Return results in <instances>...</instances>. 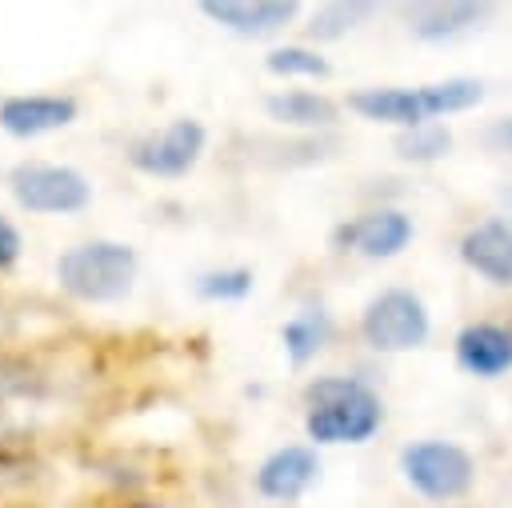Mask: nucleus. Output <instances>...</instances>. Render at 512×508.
I'll use <instances>...</instances> for the list:
<instances>
[{"label":"nucleus","instance_id":"6","mask_svg":"<svg viewBox=\"0 0 512 508\" xmlns=\"http://www.w3.org/2000/svg\"><path fill=\"white\" fill-rule=\"evenodd\" d=\"M204 144H208L204 124L192 120V116H180V120H172L168 128H160V132L136 140V144L128 148V164H132L136 172H144V176H164V180H172V176H184L188 168H196Z\"/></svg>","mask_w":512,"mask_h":508},{"label":"nucleus","instance_id":"5","mask_svg":"<svg viewBox=\"0 0 512 508\" xmlns=\"http://www.w3.org/2000/svg\"><path fill=\"white\" fill-rule=\"evenodd\" d=\"M8 184H12L16 204L24 212H40V216L84 212L92 200V184L84 180V172H76L68 164H20Z\"/></svg>","mask_w":512,"mask_h":508},{"label":"nucleus","instance_id":"1","mask_svg":"<svg viewBox=\"0 0 512 508\" xmlns=\"http://www.w3.org/2000/svg\"><path fill=\"white\" fill-rule=\"evenodd\" d=\"M304 432L316 444H364L384 424L380 396L352 376H320L304 388Z\"/></svg>","mask_w":512,"mask_h":508},{"label":"nucleus","instance_id":"21","mask_svg":"<svg viewBox=\"0 0 512 508\" xmlns=\"http://www.w3.org/2000/svg\"><path fill=\"white\" fill-rule=\"evenodd\" d=\"M268 72L276 76H328V60L304 44H284V48H272L264 56Z\"/></svg>","mask_w":512,"mask_h":508},{"label":"nucleus","instance_id":"2","mask_svg":"<svg viewBox=\"0 0 512 508\" xmlns=\"http://www.w3.org/2000/svg\"><path fill=\"white\" fill-rule=\"evenodd\" d=\"M140 256L132 244L120 240H84L60 252L56 260V280L72 300L84 304H112L132 292Z\"/></svg>","mask_w":512,"mask_h":508},{"label":"nucleus","instance_id":"17","mask_svg":"<svg viewBox=\"0 0 512 508\" xmlns=\"http://www.w3.org/2000/svg\"><path fill=\"white\" fill-rule=\"evenodd\" d=\"M480 96H484V84L472 80V76H452V80H440V84H424L420 88V100H424L428 120L432 116H444V112H464V108L480 104Z\"/></svg>","mask_w":512,"mask_h":508},{"label":"nucleus","instance_id":"11","mask_svg":"<svg viewBox=\"0 0 512 508\" xmlns=\"http://www.w3.org/2000/svg\"><path fill=\"white\" fill-rule=\"evenodd\" d=\"M456 364L472 376H504L512 368V332L500 324H468L456 336Z\"/></svg>","mask_w":512,"mask_h":508},{"label":"nucleus","instance_id":"22","mask_svg":"<svg viewBox=\"0 0 512 508\" xmlns=\"http://www.w3.org/2000/svg\"><path fill=\"white\" fill-rule=\"evenodd\" d=\"M252 268H220V272H204L196 276V296L204 300H244L252 292Z\"/></svg>","mask_w":512,"mask_h":508},{"label":"nucleus","instance_id":"23","mask_svg":"<svg viewBox=\"0 0 512 508\" xmlns=\"http://www.w3.org/2000/svg\"><path fill=\"white\" fill-rule=\"evenodd\" d=\"M20 232H16V224L12 220H4L0 216V272H8L16 260H20Z\"/></svg>","mask_w":512,"mask_h":508},{"label":"nucleus","instance_id":"13","mask_svg":"<svg viewBox=\"0 0 512 508\" xmlns=\"http://www.w3.org/2000/svg\"><path fill=\"white\" fill-rule=\"evenodd\" d=\"M492 12V4H476V0H448V4H412L408 8V28L420 40H452L468 28H476L484 16Z\"/></svg>","mask_w":512,"mask_h":508},{"label":"nucleus","instance_id":"7","mask_svg":"<svg viewBox=\"0 0 512 508\" xmlns=\"http://www.w3.org/2000/svg\"><path fill=\"white\" fill-rule=\"evenodd\" d=\"M408 240H412V220L404 212H396V208L364 212V216H356V220H348V224H340L332 232V244L340 252L352 248V252H360L368 260H388V256L404 252Z\"/></svg>","mask_w":512,"mask_h":508},{"label":"nucleus","instance_id":"20","mask_svg":"<svg viewBox=\"0 0 512 508\" xmlns=\"http://www.w3.org/2000/svg\"><path fill=\"white\" fill-rule=\"evenodd\" d=\"M44 376L40 368H32L28 360H16V356H0V404L8 400H36L44 396Z\"/></svg>","mask_w":512,"mask_h":508},{"label":"nucleus","instance_id":"25","mask_svg":"<svg viewBox=\"0 0 512 508\" xmlns=\"http://www.w3.org/2000/svg\"><path fill=\"white\" fill-rule=\"evenodd\" d=\"M0 432H4V420H0Z\"/></svg>","mask_w":512,"mask_h":508},{"label":"nucleus","instance_id":"19","mask_svg":"<svg viewBox=\"0 0 512 508\" xmlns=\"http://www.w3.org/2000/svg\"><path fill=\"white\" fill-rule=\"evenodd\" d=\"M452 148V132L436 120H424L416 128H404L396 136V156L400 160H412V164H428V160H440L444 152Z\"/></svg>","mask_w":512,"mask_h":508},{"label":"nucleus","instance_id":"15","mask_svg":"<svg viewBox=\"0 0 512 508\" xmlns=\"http://www.w3.org/2000/svg\"><path fill=\"white\" fill-rule=\"evenodd\" d=\"M264 112L276 120V124H288V128H328L336 124L340 108L320 96V92H304V88H292V92H272L264 100Z\"/></svg>","mask_w":512,"mask_h":508},{"label":"nucleus","instance_id":"4","mask_svg":"<svg viewBox=\"0 0 512 508\" xmlns=\"http://www.w3.org/2000/svg\"><path fill=\"white\" fill-rule=\"evenodd\" d=\"M360 336L376 352H408L428 340V308L408 288H388L372 296L360 316Z\"/></svg>","mask_w":512,"mask_h":508},{"label":"nucleus","instance_id":"3","mask_svg":"<svg viewBox=\"0 0 512 508\" xmlns=\"http://www.w3.org/2000/svg\"><path fill=\"white\" fill-rule=\"evenodd\" d=\"M400 472L428 500H456L476 480L472 456L452 440H416V444H408L400 452Z\"/></svg>","mask_w":512,"mask_h":508},{"label":"nucleus","instance_id":"12","mask_svg":"<svg viewBox=\"0 0 512 508\" xmlns=\"http://www.w3.org/2000/svg\"><path fill=\"white\" fill-rule=\"evenodd\" d=\"M460 256L492 284H512V228L504 220H484L468 228L460 240Z\"/></svg>","mask_w":512,"mask_h":508},{"label":"nucleus","instance_id":"16","mask_svg":"<svg viewBox=\"0 0 512 508\" xmlns=\"http://www.w3.org/2000/svg\"><path fill=\"white\" fill-rule=\"evenodd\" d=\"M328 336H332V320H328L324 308H304V312L292 316V320L284 324V332H280L284 352H288L292 364H308V360L328 344Z\"/></svg>","mask_w":512,"mask_h":508},{"label":"nucleus","instance_id":"10","mask_svg":"<svg viewBox=\"0 0 512 508\" xmlns=\"http://www.w3.org/2000/svg\"><path fill=\"white\" fill-rule=\"evenodd\" d=\"M320 472V460L304 444L276 448L260 468H256V492L268 500H296Z\"/></svg>","mask_w":512,"mask_h":508},{"label":"nucleus","instance_id":"18","mask_svg":"<svg viewBox=\"0 0 512 508\" xmlns=\"http://www.w3.org/2000/svg\"><path fill=\"white\" fill-rule=\"evenodd\" d=\"M372 12H376L372 0H336V4H324V8H316L312 24H308V36L312 40H340L360 20H368Z\"/></svg>","mask_w":512,"mask_h":508},{"label":"nucleus","instance_id":"24","mask_svg":"<svg viewBox=\"0 0 512 508\" xmlns=\"http://www.w3.org/2000/svg\"><path fill=\"white\" fill-rule=\"evenodd\" d=\"M488 144H492L496 152H512V120H496V124L488 128Z\"/></svg>","mask_w":512,"mask_h":508},{"label":"nucleus","instance_id":"9","mask_svg":"<svg viewBox=\"0 0 512 508\" xmlns=\"http://www.w3.org/2000/svg\"><path fill=\"white\" fill-rule=\"evenodd\" d=\"M76 112L80 108L72 96H8L0 104V128L8 136L32 140V136H44V132L72 124Z\"/></svg>","mask_w":512,"mask_h":508},{"label":"nucleus","instance_id":"14","mask_svg":"<svg viewBox=\"0 0 512 508\" xmlns=\"http://www.w3.org/2000/svg\"><path fill=\"white\" fill-rule=\"evenodd\" d=\"M348 108L360 112L364 120L376 124H400V128H416L428 120L420 88H360L348 96Z\"/></svg>","mask_w":512,"mask_h":508},{"label":"nucleus","instance_id":"8","mask_svg":"<svg viewBox=\"0 0 512 508\" xmlns=\"http://www.w3.org/2000/svg\"><path fill=\"white\" fill-rule=\"evenodd\" d=\"M200 12L236 36H272L296 20V0H204Z\"/></svg>","mask_w":512,"mask_h":508}]
</instances>
